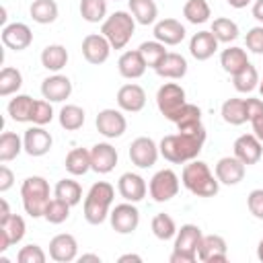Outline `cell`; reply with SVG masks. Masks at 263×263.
<instances>
[{
    "label": "cell",
    "instance_id": "1",
    "mask_svg": "<svg viewBox=\"0 0 263 263\" xmlns=\"http://www.w3.org/2000/svg\"><path fill=\"white\" fill-rule=\"evenodd\" d=\"M203 142H205V127L197 132H179V134L164 136L160 140L158 150L164 160L173 164H185L197 158V154L203 148Z\"/></svg>",
    "mask_w": 263,
    "mask_h": 263
},
{
    "label": "cell",
    "instance_id": "2",
    "mask_svg": "<svg viewBox=\"0 0 263 263\" xmlns=\"http://www.w3.org/2000/svg\"><path fill=\"white\" fill-rule=\"evenodd\" d=\"M181 181L197 197H214L218 193V189H220L218 177L212 175L210 166L203 160H189L183 166Z\"/></svg>",
    "mask_w": 263,
    "mask_h": 263
},
{
    "label": "cell",
    "instance_id": "3",
    "mask_svg": "<svg viewBox=\"0 0 263 263\" xmlns=\"http://www.w3.org/2000/svg\"><path fill=\"white\" fill-rule=\"evenodd\" d=\"M113 197H115L113 185L107 181H97L84 197V205H82L84 208V220L88 224H95V226L103 224L107 220V216L111 214L109 208L113 203Z\"/></svg>",
    "mask_w": 263,
    "mask_h": 263
},
{
    "label": "cell",
    "instance_id": "4",
    "mask_svg": "<svg viewBox=\"0 0 263 263\" xmlns=\"http://www.w3.org/2000/svg\"><path fill=\"white\" fill-rule=\"evenodd\" d=\"M21 197L23 208L31 218H43L49 199V183L43 177H27L21 185Z\"/></svg>",
    "mask_w": 263,
    "mask_h": 263
},
{
    "label": "cell",
    "instance_id": "5",
    "mask_svg": "<svg viewBox=\"0 0 263 263\" xmlns=\"http://www.w3.org/2000/svg\"><path fill=\"white\" fill-rule=\"evenodd\" d=\"M134 29H136V18L125 10H115L101 25V33L107 37L113 49H123L129 43Z\"/></svg>",
    "mask_w": 263,
    "mask_h": 263
},
{
    "label": "cell",
    "instance_id": "6",
    "mask_svg": "<svg viewBox=\"0 0 263 263\" xmlns=\"http://www.w3.org/2000/svg\"><path fill=\"white\" fill-rule=\"evenodd\" d=\"M201 230L195 224H183L175 234V249L171 253V263H195L201 245Z\"/></svg>",
    "mask_w": 263,
    "mask_h": 263
},
{
    "label": "cell",
    "instance_id": "7",
    "mask_svg": "<svg viewBox=\"0 0 263 263\" xmlns=\"http://www.w3.org/2000/svg\"><path fill=\"white\" fill-rule=\"evenodd\" d=\"M156 105H158V111L168 119V121H177L179 113L183 111V107L187 105L185 101V90L175 84V82H164L158 92H156Z\"/></svg>",
    "mask_w": 263,
    "mask_h": 263
},
{
    "label": "cell",
    "instance_id": "8",
    "mask_svg": "<svg viewBox=\"0 0 263 263\" xmlns=\"http://www.w3.org/2000/svg\"><path fill=\"white\" fill-rule=\"evenodd\" d=\"M148 191H150V197L154 201H158V203H164V201L173 199L179 193V177H177V173L171 171V168H162V171L154 173V177L150 179Z\"/></svg>",
    "mask_w": 263,
    "mask_h": 263
},
{
    "label": "cell",
    "instance_id": "9",
    "mask_svg": "<svg viewBox=\"0 0 263 263\" xmlns=\"http://www.w3.org/2000/svg\"><path fill=\"white\" fill-rule=\"evenodd\" d=\"M158 154H160V150H158L156 142L148 136H140L129 144V160L138 168H148V166L156 164Z\"/></svg>",
    "mask_w": 263,
    "mask_h": 263
},
{
    "label": "cell",
    "instance_id": "10",
    "mask_svg": "<svg viewBox=\"0 0 263 263\" xmlns=\"http://www.w3.org/2000/svg\"><path fill=\"white\" fill-rule=\"evenodd\" d=\"M109 220H111V226L115 232L119 234H129L138 228L140 224V212L138 208L132 203V201H125V203H117L111 214H109Z\"/></svg>",
    "mask_w": 263,
    "mask_h": 263
},
{
    "label": "cell",
    "instance_id": "11",
    "mask_svg": "<svg viewBox=\"0 0 263 263\" xmlns=\"http://www.w3.org/2000/svg\"><path fill=\"white\" fill-rule=\"evenodd\" d=\"M111 49L113 47H111V43L107 41V37L103 33H90L82 39V55L92 66L105 64L109 60Z\"/></svg>",
    "mask_w": 263,
    "mask_h": 263
},
{
    "label": "cell",
    "instance_id": "12",
    "mask_svg": "<svg viewBox=\"0 0 263 263\" xmlns=\"http://www.w3.org/2000/svg\"><path fill=\"white\" fill-rule=\"evenodd\" d=\"M95 125H97L99 134H103L105 138L111 140V138L123 136V132L127 127V121H125L121 111H117V109H103V111H99V115L95 119Z\"/></svg>",
    "mask_w": 263,
    "mask_h": 263
},
{
    "label": "cell",
    "instance_id": "13",
    "mask_svg": "<svg viewBox=\"0 0 263 263\" xmlns=\"http://www.w3.org/2000/svg\"><path fill=\"white\" fill-rule=\"evenodd\" d=\"M51 144H53V138L49 132L43 129V125H33L25 132L23 136V146H25V152L29 156H43L51 150Z\"/></svg>",
    "mask_w": 263,
    "mask_h": 263
},
{
    "label": "cell",
    "instance_id": "14",
    "mask_svg": "<svg viewBox=\"0 0 263 263\" xmlns=\"http://www.w3.org/2000/svg\"><path fill=\"white\" fill-rule=\"evenodd\" d=\"M197 259L203 263H222L228 259V247L226 240L220 234H208L201 238Z\"/></svg>",
    "mask_w": 263,
    "mask_h": 263
},
{
    "label": "cell",
    "instance_id": "15",
    "mask_svg": "<svg viewBox=\"0 0 263 263\" xmlns=\"http://www.w3.org/2000/svg\"><path fill=\"white\" fill-rule=\"evenodd\" d=\"M261 154H263V148H261V140L255 136V134H245V136H238L234 140V156L245 164H255L261 160Z\"/></svg>",
    "mask_w": 263,
    "mask_h": 263
},
{
    "label": "cell",
    "instance_id": "16",
    "mask_svg": "<svg viewBox=\"0 0 263 263\" xmlns=\"http://www.w3.org/2000/svg\"><path fill=\"white\" fill-rule=\"evenodd\" d=\"M2 43L8 49L23 51L33 43V33L25 23H10V25H4L2 29Z\"/></svg>",
    "mask_w": 263,
    "mask_h": 263
},
{
    "label": "cell",
    "instance_id": "17",
    "mask_svg": "<svg viewBox=\"0 0 263 263\" xmlns=\"http://www.w3.org/2000/svg\"><path fill=\"white\" fill-rule=\"evenodd\" d=\"M117 164V150L107 144V142H99L90 148V168L99 175H107L115 168Z\"/></svg>",
    "mask_w": 263,
    "mask_h": 263
},
{
    "label": "cell",
    "instance_id": "18",
    "mask_svg": "<svg viewBox=\"0 0 263 263\" xmlns=\"http://www.w3.org/2000/svg\"><path fill=\"white\" fill-rule=\"evenodd\" d=\"M41 95L43 99H47L49 103H62L72 95V82L68 76L64 74H53L47 76L41 82Z\"/></svg>",
    "mask_w": 263,
    "mask_h": 263
},
{
    "label": "cell",
    "instance_id": "19",
    "mask_svg": "<svg viewBox=\"0 0 263 263\" xmlns=\"http://www.w3.org/2000/svg\"><path fill=\"white\" fill-rule=\"evenodd\" d=\"M117 191H119V195L125 201L136 203V201H142L146 197L148 187H146V181L140 175H136V173H123L119 177V181H117Z\"/></svg>",
    "mask_w": 263,
    "mask_h": 263
},
{
    "label": "cell",
    "instance_id": "20",
    "mask_svg": "<svg viewBox=\"0 0 263 263\" xmlns=\"http://www.w3.org/2000/svg\"><path fill=\"white\" fill-rule=\"evenodd\" d=\"M78 255V242L72 234H55L49 240V257L58 263H70Z\"/></svg>",
    "mask_w": 263,
    "mask_h": 263
},
{
    "label": "cell",
    "instance_id": "21",
    "mask_svg": "<svg viewBox=\"0 0 263 263\" xmlns=\"http://www.w3.org/2000/svg\"><path fill=\"white\" fill-rule=\"evenodd\" d=\"M117 105L121 111H127V113H138L144 109L146 105V92L140 84H123L119 90H117Z\"/></svg>",
    "mask_w": 263,
    "mask_h": 263
},
{
    "label": "cell",
    "instance_id": "22",
    "mask_svg": "<svg viewBox=\"0 0 263 263\" xmlns=\"http://www.w3.org/2000/svg\"><path fill=\"white\" fill-rule=\"evenodd\" d=\"M25 220L18 214H12L8 220L0 222V253H4L10 245H16L25 236Z\"/></svg>",
    "mask_w": 263,
    "mask_h": 263
},
{
    "label": "cell",
    "instance_id": "23",
    "mask_svg": "<svg viewBox=\"0 0 263 263\" xmlns=\"http://www.w3.org/2000/svg\"><path fill=\"white\" fill-rule=\"evenodd\" d=\"M218 43H220V41L214 37L212 31H199V33H195V35L191 37V41H189V53H191L197 62H205V60H210V58L216 53Z\"/></svg>",
    "mask_w": 263,
    "mask_h": 263
},
{
    "label": "cell",
    "instance_id": "24",
    "mask_svg": "<svg viewBox=\"0 0 263 263\" xmlns=\"http://www.w3.org/2000/svg\"><path fill=\"white\" fill-rule=\"evenodd\" d=\"M216 177L224 185H238L245 179V164L236 156H224L216 164Z\"/></svg>",
    "mask_w": 263,
    "mask_h": 263
},
{
    "label": "cell",
    "instance_id": "25",
    "mask_svg": "<svg viewBox=\"0 0 263 263\" xmlns=\"http://www.w3.org/2000/svg\"><path fill=\"white\" fill-rule=\"evenodd\" d=\"M185 27L177 18H162L154 25V37L164 45H179L185 39Z\"/></svg>",
    "mask_w": 263,
    "mask_h": 263
},
{
    "label": "cell",
    "instance_id": "26",
    "mask_svg": "<svg viewBox=\"0 0 263 263\" xmlns=\"http://www.w3.org/2000/svg\"><path fill=\"white\" fill-rule=\"evenodd\" d=\"M146 62H144V58H142V53L138 51V49H134V51H123L121 55H119V60H117V70H119V74L123 76V78H127V80H136V78H140V76H144V72H146Z\"/></svg>",
    "mask_w": 263,
    "mask_h": 263
},
{
    "label": "cell",
    "instance_id": "27",
    "mask_svg": "<svg viewBox=\"0 0 263 263\" xmlns=\"http://www.w3.org/2000/svg\"><path fill=\"white\" fill-rule=\"evenodd\" d=\"M154 72L160 76V78H171V80H179L187 74V60L181 55V53H175V51H168L160 64L154 68Z\"/></svg>",
    "mask_w": 263,
    "mask_h": 263
},
{
    "label": "cell",
    "instance_id": "28",
    "mask_svg": "<svg viewBox=\"0 0 263 263\" xmlns=\"http://www.w3.org/2000/svg\"><path fill=\"white\" fill-rule=\"evenodd\" d=\"M247 64H249V58H247V51H245L242 47L232 45V47H226V49L220 53V66H222V70L228 72L230 76L238 74Z\"/></svg>",
    "mask_w": 263,
    "mask_h": 263
},
{
    "label": "cell",
    "instance_id": "29",
    "mask_svg": "<svg viewBox=\"0 0 263 263\" xmlns=\"http://www.w3.org/2000/svg\"><path fill=\"white\" fill-rule=\"evenodd\" d=\"M66 171L74 177L78 175H86L90 171V150L86 148H74L66 154V162H64Z\"/></svg>",
    "mask_w": 263,
    "mask_h": 263
},
{
    "label": "cell",
    "instance_id": "30",
    "mask_svg": "<svg viewBox=\"0 0 263 263\" xmlns=\"http://www.w3.org/2000/svg\"><path fill=\"white\" fill-rule=\"evenodd\" d=\"M41 64L45 70L49 72H60L66 64H68V51L64 45L60 43H53V45H47L43 51H41Z\"/></svg>",
    "mask_w": 263,
    "mask_h": 263
},
{
    "label": "cell",
    "instance_id": "31",
    "mask_svg": "<svg viewBox=\"0 0 263 263\" xmlns=\"http://www.w3.org/2000/svg\"><path fill=\"white\" fill-rule=\"evenodd\" d=\"M222 119L230 125H242L247 117V99H228L222 105Z\"/></svg>",
    "mask_w": 263,
    "mask_h": 263
},
{
    "label": "cell",
    "instance_id": "32",
    "mask_svg": "<svg viewBox=\"0 0 263 263\" xmlns=\"http://www.w3.org/2000/svg\"><path fill=\"white\" fill-rule=\"evenodd\" d=\"M175 123H177L179 132H197V129H201L203 127V123H201V109L197 105L187 103L183 107V111L179 113Z\"/></svg>",
    "mask_w": 263,
    "mask_h": 263
},
{
    "label": "cell",
    "instance_id": "33",
    "mask_svg": "<svg viewBox=\"0 0 263 263\" xmlns=\"http://www.w3.org/2000/svg\"><path fill=\"white\" fill-rule=\"evenodd\" d=\"M127 4L136 23L140 25H152L158 16V8L154 0H127Z\"/></svg>",
    "mask_w": 263,
    "mask_h": 263
},
{
    "label": "cell",
    "instance_id": "34",
    "mask_svg": "<svg viewBox=\"0 0 263 263\" xmlns=\"http://www.w3.org/2000/svg\"><path fill=\"white\" fill-rule=\"evenodd\" d=\"M33 105H35V101H33L29 95H16V97L10 99V103H8V115H10L16 123L31 121Z\"/></svg>",
    "mask_w": 263,
    "mask_h": 263
},
{
    "label": "cell",
    "instance_id": "35",
    "mask_svg": "<svg viewBox=\"0 0 263 263\" xmlns=\"http://www.w3.org/2000/svg\"><path fill=\"white\" fill-rule=\"evenodd\" d=\"M29 12L35 23L49 25L58 18V4H55V0H33Z\"/></svg>",
    "mask_w": 263,
    "mask_h": 263
},
{
    "label": "cell",
    "instance_id": "36",
    "mask_svg": "<svg viewBox=\"0 0 263 263\" xmlns=\"http://www.w3.org/2000/svg\"><path fill=\"white\" fill-rule=\"evenodd\" d=\"M53 195L58 199L66 201L68 205H76L82 199V187L72 179H62V181H58V185L53 189Z\"/></svg>",
    "mask_w": 263,
    "mask_h": 263
},
{
    "label": "cell",
    "instance_id": "37",
    "mask_svg": "<svg viewBox=\"0 0 263 263\" xmlns=\"http://www.w3.org/2000/svg\"><path fill=\"white\" fill-rule=\"evenodd\" d=\"M232 84L238 92H251L259 86V74H257V68L249 62L238 74L232 76Z\"/></svg>",
    "mask_w": 263,
    "mask_h": 263
},
{
    "label": "cell",
    "instance_id": "38",
    "mask_svg": "<svg viewBox=\"0 0 263 263\" xmlns=\"http://www.w3.org/2000/svg\"><path fill=\"white\" fill-rule=\"evenodd\" d=\"M84 123V109L78 105H64L60 109V125L66 132H76Z\"/></svg>",
    "mask_w": 263,
    "mask_h": 263
},
{
    "label": "cell",
    "instance_id": "39",
    "mask_svg": "<svg viewBox=\"0 0 263 263\" xmlns=\"http://www.w3.org/2000/svg\"><path fill=\"white\" fill-rule=\"evenodd\" d=\"M21 150H25V146H23V140L14 132H4L0 136V160L2 162L16 158L21 154Z\"/></svg>",
    "mask_w": 263,
    "mask_h": 263
},
{
    "label": "cell",
    "instance_id": "40",
    "mask_svg": "<svg viewBox=\"0 0 263 263\" xmlns=\"http://www.w3.org/2000/svg\"><path fill=\"white\" fill-rule=\"evenodd\" d=\"M210 31L214 33V37H216L220 43H230V41H234V39L238 37V25H236L234 21L226 18V16L214 18Z\"/></svg>",
    "mask_w": 263,
    "mask_h": 263
},
{
    "label": "cell",
    "instance_id": "41",
    "mask_svg": "<svg viewBox=\"0 0 263 263\" xmlns=\"http://www.w3.org/2000/svg\"><path fill=\"white\" fill-rule=\"evenodd\" d=\"M210 14H212V10L205 0H187L183 6V16L193 25L205 23L210 18Z\"/></svg>",
    "mask_w": 263,
    "mask_h": 263
},
{
    "label": "cell",
    "instance_id": "42",
    "mask_svg": "<svg viewBox=\"0 0 263 263\" xmlns=\"http://www.w3.org/2000/svg\"><path fill=\"white\" fill-rule=\"evenodd\" d=\"M80 16L86 23H101L107 16V0H80Z\"/></svg>",
    "mask_w": 263,
    "mask_h": 263
},
{
    "label": "cell",
    "instance_id": "43",
    "mask_svg": "<svg viewBox=\"0 0 263 263\" xmlns=\"http://www.w3.org/2000/svg\"><path fill=\"white\" fill-rule=\"evenodd\" d=\"M23 86V74L16 68H2L0 72V97H8Z\"/></svg>",
    "mask_w": 263,
    "mask_h": 263
},
{
    "label": "cell",
    "instance_id": "44",
    "mask_svg": "<svg viewBox=\"0 0 263 263\" xmlns=\"http://www.w3.org/2000/svg\"><path fill=\"white\" fill-rule=\"evenodd\" d=\"M138 51L142 53V58H144V62H146L148 68H156L160 64V60L168 53L164 49V43H160V41H144L138 47Z\"/></svg>",
    "mask_w": 263,
    "mask_h": 263
},
{
    "label": "cell",
    "instance_id": "45",
    "mask_svg": "<svg viewBox=\"0 0 263 263\" xmlns=\"http://www.w3.org/2000/svg\"><path fill=\"white\" fill-rule=\"evenodd\" d=\"M150 226H152L154 236L160 238V240H171L177 234V224H175V220L168 214H156L152 218V224Z\"/></svg>",
    "mask_w": 263,
    "mask_h": 263
},
{
    "label": "cell",
    "instance_id": "46",
    "mask_svg": "<svg viewBox=\"0 0 263 263\" xmlns=\"http://www.w3.org/2000/svg\"><path fill=\"white\" fill-rule=\"evenodd\" d=\"M70 208H72V205H68L66 201L53 197V199L47 203L43 218H45L49 224H62V222L68 220V216H70Z\"/></svg>",
    "mask_w": 263,
    "mask_h": 263
},
{
    "label": "cell",
    "instance_id": "47",
    "mask_svg": "<svg viewBox=\"0 0 263 263\" xmlns=\"http://www.w3.org/2000/svg\"><path fill=\"white\" fill-rule=\"evenodd\" d=\"M51 119H53L51 103H49L47 99L35 101V105H33V113H31V121H33V125H47Z\"/></svg>",
    "mask_w": 263,
    "mask_h": 263
},
{
    "label": "cell",
    "instance_id": "48",
    "mask_svg": "<svg viewBox=\"0 0 263 263\" xmlns=\"http://www.w3.org/2000/svg\"><path fill=\"white\" fill-rule=\"evenodd\" d=\"M16 261L18 263H45V253H43V249L39 245L31 242V245H27V247H23L18 251Z\"/></svg>",
    "mask_w": 263,
    "mask_h": 263
},
{
    "label": "cell",
    "instance_id": "49",
    "mask_svg": "<svg viewBox=\"0 0 263 263\" xmlns=\"http://www.w3.org/2000/svg\"><path fill=\"white\" fill-rule=\"evenodd\" d=\"M245 43H247V47H249L253 53L263 55V25L249 29V33H247V37H245Z\"/></svg>",
    "mask_w": 263,
    "mask_h": 263
},
{
    "label": "cell",
    "instance_id": "50",
    "mask_svg": "<svg viewBox=\"0 0 263 263\" xmlns=\"http://www.w3.org/2000/svg\"><path fill=\"white\" fill-rule=\"evenodd\" d=\"M247 205L255 218L263 220V189H253L247 197Z\"/></svg>",
    "mask_w": 263,
    "mask_h": 263
},
{
    "label": "cell",
    "instance_id": "51",
    "mask_svg": "<svg viewBox=\"0 0 263 263\" xmlns=\"http://www.w3.org/2000/svg\"><path fill=\"white\" fill-rule=\"evenodd\" d=\"M247 117L251 123L263 117V101L261 99H247Z\"/></svg>",
    "mask_w": 263,
    "mask_h": 263
},
{
    "label": "cell",
    "instance_id": "52",
    "mask_svg": "<svg viewBox=\"0 0 263 263\" xmlns=\"http://www.w3.org/2000/svg\"><path fill=\"white\" fill-rule=\"evenodd\" d=\"M12 181H14L12 171H10L6 164H2V166H0V191H2V193L8 191V189L12 187Z\"/></svg>",
    "mask_w": 263,
    "mask_h": 263
},
{
    "label": "cell",
    "instance_id": "53",
    "mask_svg": "<svg viewBox=\"0 0 263 263\" xmlns=\"http://www.w3.org/2000/svg\"><path fill=\"white\" fill-rule=\"evenodd\" d=\"M253 16L259 23H263V0H255V4H253Z\"/></svg>",
    "mask_w": 263,
    "mask_h": 263
},
{
    "label": "cell",
    "instance_id": "54",
    "mask_svg": "<svg viewBox=\"0 0 263 263\" xmlns=\"http://www.w3.org/2000/svg\"><path fill=\"white\" fill-rule=\"evenodd\" d=\"M12 214H10V210H8V203H6V199H0V222H4V220H8Z\"/></svg>",
    "mask_w": 263,
    "mask_h": 263
},
{
    "label": "cell",
    "instance_id": "55",
    "mask_svg": "<svg viewBox=\"0 0 263 263\" xmlns=\"http://www.w3.org/2000/svg\"><path fill=\"white\" fill-rule=\"evenodd\" d=\"M251 125H253L255 136H257V138L261 140V144H263V117H261V119H257V121H253Z\"/></svg>",
    "mask_w": 263,
    "mask_h": 263
},
{
    "label": "cell",
    "instance_id": "56",
    "mask_svg": "<svg viewBox=\"0 0 263 263\" xmlns=\"http://www.w3.org/2000/svg\"><path fill=\"white\" fill-rule=\"evenodd\" d=\"M232 8H245V6H249L253 0H226Z\"/></svg>",
    "mask_w": 263,
    "mask_h": 263
},
{
    "label": "cell",
    "instance_id": "57",
    "mask_svg": "<svg viewBox=\"0 0 263 263\" xmlns=\"http://www.w3.org/2000/svg\"><path fill=\"white\" fill-rule=\"evenodd\" d=\"M125 261H136V263H140L142 257H140V255H132V253H129V255H121V257H119V263H125Z\"/></svg>",
    "mask_w": 263,
    "mask_h": 263
},
{
    "label": "cell",
    "instance_id": "58",
    "mask_svg": "<svg viewBox=\"0 0 263 263\" xmlns=\"http://www.w3.org/2000/svg\"><path fill=\"white\" fill-rule=\"evenodd\" d=\"M80 261H97V263H101V257L99 255H82Z\"/></svg>",
    "mask_w": 263,
    "mask_h": 263
},
{
    "label": "cell",
    "instance_id": "59",
    "mask_svg": "<svg viewBox=\"0 0 263 263\" xmlns=\"http://www.w3.org/2000/svg\"><path fill=\"white\" fill-rule=\"evenodd\" d=\"M257 257L263 261V238H261V242H259V247H257Z\"/></svg>",
    "mask_w": 263,
    "mask_h": 263
},
{
    "label": "cell",
    "instance_id": "60",
    "mask_svg": "<svg viewBox=\"0 0 263 263\" xmlns=\"http://www.w3.org/2000/svg\"><path fill=\"white\" fill-rule=\"evenodd\" d=\"M0 23H2V25L6 23V8H4V6L0 8Z\"/></svg>",
    "mask_w": 263,
    "mask_h": 263
},
{
    "label": "cell",
    "instance_id": "61",
    "mask_svg": "<svg viewBox=\"0 0 263 263\" xmlns=\"http://www.w3.org/2000/svg\"><path fill=\"white\" fill-rule=\"evenodd\" d=\"M259 92H261V97H263V80L259 82Z\"/></svg>",
    "mask_w": 263,
    "mask_h": 263
}]
</instances>
